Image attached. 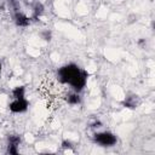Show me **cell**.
<instances>
[{"mask_svg":"<svg viewBox=\"0 0 155 155\" xmlns=\"http://www.w3.org/2000/svg\"><path fill=\"white\" fill-rule=\"evenodd\" d=\"M65 99H67V103L70 104V105H78L81 102V97L79 96V92H76V91H74L71 93H68Z\"/></svg>","mask_w":155,"mask_h":155,"instance_id":"8992f818","label":"cell"},{"mask_svg":"<svg viewBox=\"0 0 155 155\" xmlns=\"http://www.w3.org/2000/svg\"><path fill=\"white\" fill-rule=\"evenodd\" d=\"M93 142L101 147H113L116 144L117 138L113 132L102 131L93 134Z\"/></svg>","mask_w":155,"mask_h":155,"instance_id":"7a4b0ae2","label":"cell"},{"mask_svg":"<svg viewBox=\"0 0 155 155\" xmlns=\"http://www.w3.org/2000/svg\"><path fill=\"white\" fill-rule=\"evenodd\" d=\"M7 144L19 147V144H21V137L18 134H10L8 138H7Z\"/></svg>","mask_w":155,"mask_h":155,"instance_id":"ba28073f","label":"cell"},{"mask_svg":"<svg viewBox=\"0 0 155 155\" xmlns=\"http://www.w3.org/2000/svg\"><path fill=\"white\" fill-rule=\"evenodd\" d=\"M73 144H71V142L70 140H68V139H64L63 142H62V148H63V151L65 153V154H71V153H74V149H73Z\"/></svg>","mask_w":155,"mask_h":155,"instance_id":"9c48e42d","label":"cell"},{"mask_svg":"<svg viewBox=\"0 0 155 155\" xmlns=\"http://www.w3.org/2000/svg\"><path fill=\"white\" fill-rule=\"evenodd\" d=\"M28 107H29V102L27 101L25 97H23V98H12V102L8 104V109L12 113H16V114H21V113L27 111Z\"/></svg>","mask_w":155,"mask_h":155,"instance_id":"3957f363","label":"cell"},{"mask_svg":"<svg viewBox=\"0 0 155 155\" xmlns=\"http://www.w3.org/2000/svg\"><path fill=\"white\" fill-rule=\"evenodd\" d=\"M88 73L80 69L76 64H67L58 69V79L62 84L70 85L74 91L80 92L87 82Z\"/></svg>","mask_w":155,"mask_h":155,"instance_id":"6da1fadb","label":"cell"},{"mask_svg":"<svg viewBox=\"0 0 155 155\" xmlns=\"http://www.w3.org/2000/svg\"><path fill=\"white\" fill-rule=\"evenodd\" d=\"M140 104V99L137 94H131V96H127L125 97V99L122 101V105L125 108H128V109H136L138 105Z\"/></svg>","mask_w":155,"mask_h":155,"instance_id":"5b68a950","label":"cell"},{"mask_svg":"<svg viewBox=\"0 0 155 155\" xmlns=\"http://www.w3.org/2000/svg\"><path fill=\"white\" fill-rule=\"evenodd\" d=\"M0 74H1V63H0Z\"/></svg>","mask_w":155,"mask_h":155,"instance_id":"7c38bea8","label":"cell"},{"mask_svg":"<svg viewBox=\"0 0 155 155\" xmlns=\"http://www.w3.org/2000/svg\"><path fill=\"white\" fill-rule=\"evenodd\" d=\"M25 97V88L23 86H17L12 90V98H23Z\"/></svg>","mask_w":155,"mask_h":155,"instance_id":"52a82bcc","label":"cell"},{"mask_svg":"<svg viewBox=\"0 0 155 155\" xmlns=\"http://www.w3.org/2000/svg\"><path fill=\"white\" fill-rule=\"evenodd\" d=\"M40 36H41L42 40H45V41H50L51 38H52V33H51V30H48V29H44V30H41Z\"/></svg>","mask_w":155,"mask_h":155,"instance_id":"30bf717a","label":"cell"},{"mask_svg":"<svg viewBox=\"0 0 155 155\" xmlns=\"http://www.w3.org/2000/svg\"><path fill=\"white\" fill-rule=\"evenodd\" d=\"M13 19H15V23L16 25L18 27H28L30 24V17H28L27 15H24L23 12L18 11V12H15L13 13Z\"/></svg>","mask_w":155,"mask_h":155,"instance_id":"277c9868","label":"cell"},{"mask_svg":"<svg viewBox=\"0 0 155 155\" xmlns=\"http://www.w3.org/2000/svg\"><path fill=\"white\" fill-rule=\"evenodd\" d=\"M102 126H103V124H102L101 120H93V121L90 124V127L93 128V130H96V128H101Z\"/></svg>","mask_w":155,"mask_h":155,"instance_id":"8fae6325","label":"cell"}]
</instances>
